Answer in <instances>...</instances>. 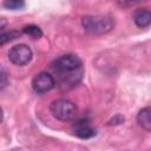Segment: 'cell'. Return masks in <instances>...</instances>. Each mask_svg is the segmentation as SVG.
Masks as SVG:
<instances>
[{
	"label": "cell",
	"mask_w": 151,
	"mask_h": 151,
	"mask_svg": "<svg viewBox=\"0 0 151 151\" xmlns=\"http://www.w3.org/2000/svg\"><path fill=\"white\" fill-rule=\"evenodd\" d=\"M52 70L58 74L59 83L63 86L76 85L83 76V63L79 57L74 54H65L55 59L52 65Z\"/></svg>",
	"instance_id": "obj_1"
},
{
	"label": "cell",
	"mask_w": 151,
	"mask_h": 151,
	"mask_svg": "<svg viewBox=\"0 0 151 151\" xmlns=\"http://www.w3.org/2000/svg\"><path fill=\"white\" fill-rule=\"evenodd\" d=\"M83 27L88 34H105L114 26V19L107 15H86L81 19Z\"/></svg>",
	"instance_id": "obj_2"
},
{
	"label": "cell",
	"mask_w": 151,
	"mask_h": 151,
	"mask_svg": "<svg viewBox=\"0 0 151 151\" xmlns=\"http://www.w3.org/2000/svg\"><path fill=\"white\" fill-rule=\"evenodd\" d=\"M50 111L54 118L61 122L73 120L78 113V109L76 104H73L68 99H57L52 101L50 106Z\"/></svg>",
	"instance_id": "obj_3"
},
{
	"label": "cell",
	"mask_w": 151,
	"mask_h": 151,
	"mask_svg": "<svg viewBox=\"0 0 151 151\" xmlns=\"http://www.w3.org/2000/svg\"><path fill=\"white\" fill-rule=\"evenodd\" d=\"M32 50L25 45V44H19L13 46L9 52H8V59L11 60V63H13L14 65L18 66H24L26 64H28L32 59Z\"/></svg>",
	"instance_id": "obj_4"
},
{
	"label": "cell",
	"mask_w": 151,
	"mask_h": 151,
	"mask_svg": "<svg viewBox=\"0 0 151 151\" xmlns=\"http://www.w3.org/2000/svg\"><path fill=\"white\" fill-rule=\"evenodd\" d=\"M55 86L54 78L47 72H40L33 78L32 87L37 93H45Z\"/></svg>",
	"instance_id": "obj_5"
},
{
	"label": "cell",
	"mask_w": 151,
	"mask_h": 151,
	"mask_svg": "<svg viewBox=\"0 0 151 151\" xmlns=\"http://www.w3.org/2000/svg\"><path fill=\"white\" fill-rule=\"evenodd\" d=\"M133 21L139 28H145L151 25V11L143 8L133 13Z\"/></svg>",
	"instance_id": "obj_6"
},
{
	"label": "cell",
	"mask_w": 151,
	"mask_h": 151,
	"mask_svg": "<svg viewBox=\"0 0 151 151\" xmlns=\"http://www.w3.org/2000/svg\"><path fill=\"white\" fill-rule=\"evenodd\" d=\"M137 123L142 129L151 132V106L144 107L138 112Z\"/></svg>",
	"instance_id": "obj_7"
},
{
	"label": "cell",
	"mask_w": 151,
	"mask_h": 151,
	"mask_svg": "<svg viewBox=\"0 0 151 151\" xmlns=\"http://www.w3.org/2000/svg\"><path fill=\"white\" fill-rule=\"evenodd\" d=\"M74 134L78 137V138H81V139H88V138H92L93 136L97 134V131L94 129H92L88 124H83V123H79L77 125V127L74 129Z\"/></svg>",
	"instance_id": "obj_8"
},
{
	"label": "cell",
	"mask_w": 151,
	"mask_h": 151,
	"mask_svg": "<svg viewBox=\"0 0 151 151\" xmlns=\"http://www.w3.org/2000/svg\"><path fill=\"white\" fill-rule=\"evenodd\" d=\"M22 33L29 35L33 39H39L42 37V31L40 29V27L35 26V25H27L22 28Z\"/></svg>",
	"instance_id": "obj_9"
},
{
	"label": "cell",
	"mask_w": 151,
	"mask_h": 151,
	"mask_svg": "<svg viewBox=\"0 0 151 151\" xmlns=\"http://www.w3.org/2000/svg\"><path fill=\"white\" fill-rule=\"evenodd\" d=\"M20 34L21 33L19 31H9V32H6V33H1V35H0V45H5L6 42L19 38Z\"/></svg>",
	"instance_id": "obj_10"
},
{
	"label": "cell",
	"mask_w": 151,
	"mask_h": 151,
	"mask_svg": "<svg viewBox=\"0 0 151 151\" xmlns=\"http://www.w3.org/2000/svg\"><path fill=\"white\" fill-rule=\"evenodd\" d=\"M24 6H25V0H5L4 2V7L12 11L21 9L24 8Z\"/></svg>",
	"instance_id": "obj_11"
},
{
	"label": "cell",
	"mask_w": 151,
	"mask_h": 151,
	"mask_svg": "<svg viewBox=\"0 0 151 151\" xmlns=\"http://www.w3.org/2000/svg\"><path fill=\"white\" fill-rule=\"evenodd\" d=\"M124 120H125V118H124L122 114H116L112 119H110V120L107 122V125H109V126H112V125H119V124L124 123Z\"/></svg>",
	"instance_id": "obj_12"
},
{
	"label": "cell",
	"mask_w": 151,
	"mask_h": 151,
	"mask_svg": "<svg viewBox=\"0 0 151 151\" xmlns=\"http://www.w3.org/2000/svg\"><path fill=\"white\" fill-rule=\"evenodd\" d=\"M7 85V74L4 70H1V90H4Z\"/></svg>",
	"instance_id": "obj_13"
}]
</instances>
